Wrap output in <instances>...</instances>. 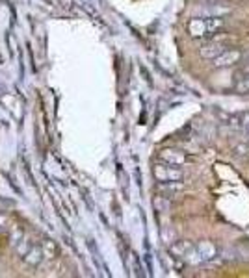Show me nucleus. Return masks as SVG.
I'll return each instance as SVG.
<instances>
[{
  "label": "nucleus",
  "instance_id": "nucleus-1",
  "mask_svg": "<svg viewBox=\"0 0 249 278\" xmlns=\"http://www.w3.org/2000/svg\"><path fill=\"white\" fill-rule=\"evenodd\" d=\"M221 17H207V19H192L188 25V32L192 37H208L214 36L218 30L223 28Z\"/></svg>",
  "mask_w": 249,
  "mask_h": 278
},
{
  "label": "nucleus",
  "instance_id": "nucleus-2",
  "mask_svg": "<svg viewBox=\"0 0 249 278\" xmlns=\"http://www.w3.org/2000/svg\"><path fill=\"white\" fill-rule=\"evenodd\" d=\"M152 175L158 182H179L184 178V171L179 169V165L171 164H156L152 167Z\"/></svg>",
  "mask_w": 249,
  "mask_h": 278
},
{
  "label": "nucleus",
  "instance_id": "nucleus-3",
  "mask_svg": "<svg viewBox=\"0 0 249 278\" xmlns=\"http://www.w3.org/2000/svg\"><path fill=\"white\" fill-rule=\"evenodd\" d=\"M240 60H242V52H240V50H236V49L229 50L227 49L223 54H219L218 58H214L212 65L216 67V69H227V67L236 65Z\"/></svg>",
  "mask_w": 249,
  "mask_h": 278
},
{
  "label": "nucleus",
  "instance_id": "nucleus-4",
  "mask_svg": "<svg viewBox=\"0 0 249 278\" xmlns=\"http://www.w3.org/2000/svg\"><path fill=\"white\" fill-rule=\"evenodd\" d=\"M158 160L171 165H184L186 164V154L179 149H162L158 152Z\"/></svg>",
  "mask_w": 249,
  "mask_h": 278
},
{
  "label": "nucleus",
  "instance_id": "nucleus-5",
  "mask_svg": "<svg viewBox=\"0 0 249 278\" xmlns=\"http://www.w3.org/2000/svg\"><path fill=\"white\" fill-rule=\"evenodd\" d=\"M227 47H225L223 43L218 41V39H212V41H207L201 45V56L203 58H207V60H214V58H218L219 54H223Z\"/></svg>",
  "mask_w": 249,
  "mask_h": 278
},
{
  "label": "nucleus",
  "instance_id": "nucleus-6",
  "mask_svg": "<svg viewBox=\"0 0 249 278\" xmlns=\"http://www.w3.org/2000/svg\"><path fill=\"white\" fill-rule=\"evenodd\" d=\"M197 254H199L201 261L205 263V261H212L216 260V256H218V250L214 247L210 241H201L197 245Z\"/></svg>",
  "mask_w": 249,
  "mask_h": 278
},
{
  "label": "nucleus",
  "instance_id": "nucleus-7",
  "mask_svg": "<svg viewBox=\"0 0 249 278\" xmlns=\"http://www.w3.org/2000/svg\"><path fill=\"white\" fill-rule=\"evenodd\" d=\"M43 258H45V252H43L41 247H32L30 250L23 256V260H25L28 265H39L43 261Z\"/></svg>",
  "mask_w": 249,
  "mask_h": 278
},
{
  "label": "nucleus",
  "instance_id": "nucleus-8",
  "mask_svg": "<svg viewBox=\"0 0 249 278\" xmlns=\"http://www.w3.org/2000/svg\"><path fill=\"white\" fill-rule=\"evenodd\" d=\"M158 189L160 191H170V193H179L184 189V184L181 180L179 182H160L158 184Z\"/></svg>",
  "mask_w": 249,
  "mask_h": 278
},
{
  "label": "nucleus",
  "instance_id": "nucleus-9",
  "mask_svg": "<svg viewBox=\"0 0 249 278\" xmlns=\"http://www.w3.org/2000/svg\"><path fill=\"white\" fill-rule=\"evenodd\" d=\"M41 248L43 252H45V258H54L56 254H58V248H56V245L50 239H45V241L41 243Z\"/></svg>",
  "mask_w": 249,
  "mask_h": 278
},
{
  "label": "nucleus",
  "instance_id": "nucleus-10",
  "mask_svg": "<svg viewBox=\"0 0 249 278\" xmlns=\"http://www.w3.org/2000/svg\"><path fill=\"white\" fill-rule=\"evenodd\" d=\"M242 132H243V135H245V137L249 139V126H245V128H243Z\"/></svg>",
  "mask_w": 249,
  "mask_h": 278
}]
</instances>
